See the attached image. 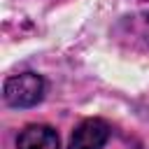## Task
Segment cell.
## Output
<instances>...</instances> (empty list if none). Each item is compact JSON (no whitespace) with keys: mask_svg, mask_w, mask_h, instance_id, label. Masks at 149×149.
I'll list each match as a JSON object with an SVG mask.
<instances>
[{"mask_svg":"<svg viewBox=\"0 0 149 149\" xmlns=\"http://www.w3.org/2000/svg\"><path fill=\"white\" fill-rule=\"evenodd\" d=\"M44 79L37 72H21L14 77L5 79L2 86V98L9 107L14 109H26V107H35L42 98H44Z\"/></svg>","mask_w":149,"mask_h":149,"instance_id":"cell-1","label":"cell"},{"mask_svg":"<svg viewBox=\"0 0 149 149\" xmlns=\"http://www.w3.org/2000/svg\"><path fill=\"white\" fill-rule=\"evenodd\" d=\"M112 37L130 49V51H149V12H133L121 16L114 28H112Z\"/></svg>","mask_w":149,"mask_h":149,"instance_id":"cell-2","label":"cell"},{"mask_svg":"<svg viewBox=\"0 0 149 149\" xmlns=\"http://www.w3.org/2000/svg\"><path fill=\"white\" fill-rule=\"evenodd\" d=\"M109 140V126L102 119H84L70 135L68 149H105Z\"/></svg>","mask_w":149,"mask_h":149,"instance_id":"cell-3","label":"cell"},{"mask_svg":"<svg viewBox=\"0 0 149 149\" xmlns=\"http://www.w3.org/2000/svg\"><path fill=\"white\" fill-rule=\"evenodd\" d=\"M16 149H61L58 133L44 123H30L21 130Z\"/></svg>","mask_w":149,"mask_h":149,"instance_id":"cell-4","label":"cell"}]
</instances>
